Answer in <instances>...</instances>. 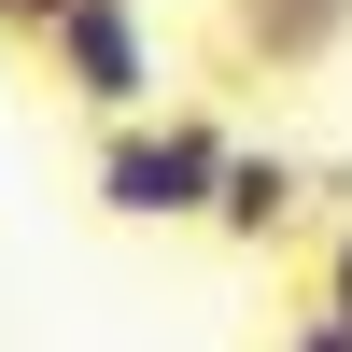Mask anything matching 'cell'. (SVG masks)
<instances>
[{
    "label": "cell",
    "mask_w": 352,
    "mask_h": 352,
    "mask_svg": "<svg viewBox=\"0 0 352 352\" xmlns=\"http://www.w3.org/2000/svg\"><path fill=\"white\" fill-rule=\"evenodd\" d=\"M226 113H127V127H99V212L113 226H212L226 197Z\"/></svg>",
    "instance_id": "1"
},
{
    "label": "cell",
    "mask_w": 352,
    "mask_h": 352,
    "mask_svg": "<svg viewBox=\"0 0 352 352\" xmlns=\"http://www.w3.org/2000/svg\"><path fill=\"white\" fill-rule=\"evenodd\" d=\"M310 296H324L338 324H352V226H338V240H324V282H310Z\"/></svg>",
    "instance_id": "6"
},
{
    "label": "cell",
    "mask_w": 352,
    "mask_h": 352,
    "mask_svg": "<svg viewBox=\"0 0 352 352\" xmlns=\"http://www.w3.org/2000/svg\"><path fill=\"white\" fill-rule=\"evenodd\" d=\"M212 226H226L240 254L296 240V226H310V169H296V155H254V141H240V155H226V197H212Z\"/></svg>",
    "instance_id": "4"
},
{
    "label": "cell",
    "mask_w": 352,
    "mask_h": 352,
    "mask_svg": "<svg viewBox=\"0 0 352 352\" xmlns=\"http://www.w3.org/2000/svg\"><path fill=\"white\" fill-rule=\"evenodd\" d=\"M212 14H226V71H268V85H310L352 43V0H212Z\"/></svg>",
    "instance_id": "3"
},
{
    "label": "cell",
    "mask_w": 352,
    "mask_h": 352,
    "mask_svg": "<svg viewBox=\"0 0 352 352\" xmlns=\"http://www.w3.org/2000/svg\"><path fill=\"white\" fill-rule=\"evenodd\" d=\"M268 352H352V324H338V310H324V296H310V310H296V324H282Z\"/></svg>",
    "instance_id": "5"
},
{
    "label": "cell",
    "mask_w": 352,
    "mask_h": 352,
    "mask_svg": "<svg viewBox=\"0 0 352 352\" xmlns=\"http://www.w3.org/2000/svg\"><path fill=\"white\" fill-rule=\"evenodd\" d=\"M56 14H71V0H0V28H14V43H43Z\"/></svg>",
    "instance_id": "7"
},
{
    "label": "cell",
    "mask_w": 352,
    "mask_h": 352,
    "mask_svg": "<svg viewBox=\"0 0 352 352\" xmlns=\"http://www.w3.org/2000/svg\"><path fill=\"white\" fill-rule=\"evenodd\" d=\"M43 71L71 85L99 127H127V113H155V28H141V0H71V14L43 28Z\"/></svg>",
    "instance_id": "2"
}]
</instances>
